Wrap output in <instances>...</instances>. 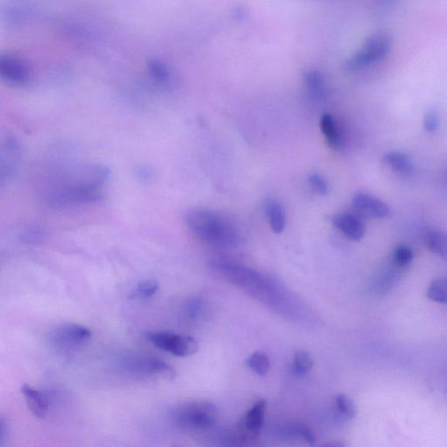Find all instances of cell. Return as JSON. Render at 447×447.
<instances>
[{
	"label": "cell",
	"mask_w": 447,
	"mask_h": 447,
	"mask_svg": "<svg viewBox=\"0 0 447 447\" xmlns=\"http://www.w3.org/2000/svg\"><path fill=\"white\" fill-rule=\"evenodd\" d=\"M185 224L193 235L210 244L232 246L240 241L239 233L235 226L210 210H191L186 213Z\"/></svg>",
	"instance_id": "obj_1"
},
{
	"label": "cell",
	"mask_w": 447,
	"mask_h": 447,
	"mask_svg": "<svg viewBox=\"0 0 447 447\" xmlns=\"http://www.w3.org/2000/svg\"><path fill=\"white\" fill-rule=\"evenodd\" d=\"M218 411L209 402H190L176 407L172 419L185 431H205L211 428L217 420Z\"/></svg>",
	"instance_id": "obj_2"
},
{
	"label": "cell",
	"mask_w": 447,
	"mask_h": 447,
	"mask_svg": "<svg viewBox=\"0 0 447 447\" xmlns=\"http://www.w3.org/2000/svg\"><path fill=\"white\" fill-rule=\"evenodd\" d=\"M122 369L132 378L170 380L176 378L174 368L163 360L149 356H132L122 361Z\"/></svg>",
	"instance_id": "obj_3"
},
{
	"label": "cell",
	"mask_w": 447,
	"mask_h": 447,
	"mask_svg": "<svg viewBox=\"0 0 447 447\" xmlns=\"http://www.w3.org/2000/svg\"><path fill=\"white\" fill-rule=\"evenodd\" d=\"M146 336L156 348L179 358L194 355L199 350V343L192 336L171 331H152Z\"/></svg>",
	"instance_id": "obj_4"
},
{
	"label": "cell",
	"mask_w": 447,
	"mask_h": 447,
	"mask_svg": "<svg viewBox=\"0 0 447 447\" xmlns=\"http://www.w3.org/2000/svg\"><path fill=\"white\" fill-rule=\"evenodd\" d=\"M390 37L383 33L370 37L362 48L347 62V69L356 71L381 61L390 52Z\"/></svg>",
	"instance_id": "obj_5"
},
{
	"label": "cell",
	"mask_w": 447,
	"mask_h": 447,
	"mask_svg": "<svg viewBox=\"0 0 447 447\" xmlns=\"http://www.w3.org/2000/svg\"><path fill=\"white\" fill-rule=\"evenodd\" d=\"M49 345L60 352L78 349L92 338V332L86 327L77 323H63L50 331Z\"/></svg>",
	"instance_id": "obj_6"
},
{
	"label": "cell",
	"mask_w": 447,
	"mask_h": 447,
	"mask_svg": "<svg viewBox=\"0 0 447 447\" xmlns=\"http://www.w3.org/2000/svg\"><path fill=\"white\" fill-rule=\"evenodd\" d=\"M352 205L362 215L375 219H386L390 215L389 206L376 197L368 193H356L352 199Z\"/></svg>",
	"instance_id": "obj_7"
},
{
	"label": "cell",
	"mask_w": 447,
	"mask_h": 447,
	"mask_svg": "<svg viewBox=\"0 0 447 447\" xmlns=\"http://www.w3.org/2000/svg\"><path fill=\"white\" fill-rule=\"evenodd\" d=\"M332 223L347 238L355 241H359L365 235V224L352 213H338L333 217Z\"/></svg>",
	"instance_id": "obj_8"
},
{
	"label": "cell",
	"mask_w": 447,
	"mask_h": 447,
	"mask_svg": "<svg viewBox=\"0 0 447 447\" xmlns=\"http://www.w3.org/2000/svg\"><path fill=\"white\" fill-rule=\"evenodd\" d=\"M21 156V146L13 138L6 139L2 149L1 182L4 183L15 176Z\"/></svg>",
	"instance_id": "obj_9"
},
{
	"label": "cell",
	"mask_w": 447,
	"mask_h": 447,
	"mask_svg": "<svg viewBox=\"0 0 447 447\" xmlns=\"http://www.w3.org/2000/svg\"><path fill=\"white\" fill-rule=\"evenodd\" d=\"M21 392L32 414L37 419H44L48 412V396L42 390L33 388L29 385H23Z\"/></svg>",
	"instance_id": "obj_10"
},
{
	"label": "cell",
	"mask_w": 447,
	"mask_h": 447,
	"mask_svg": "<svg viewBox=\"0 0 447 447\" xmlns=\"http://www.w3.org/2000/svg\"><path fill=\"white\" fill-rule=\"evenodd\" d=\"M0 75L6 81L18 84L26 82L29 78L28 66L19 60L9 57L0 61Z\"/></svg>",
	"instance_id": "obj_11"
},
{
	"label": "cell",
	"mask_w": 447,
	"mask_h": 447,
	"mask_svg": "<svg viewBox=\"0 0 447 447\" xmlns=\"http://www.w3.org/2000/svg\"><path fill=\"white\" fill-rule=\"evenodd\" d=\"M266 403L265 400H259L246 413L244 420L245 429L243 432L250 436H255L262 430L264 423Z\"/></svg>",
	"instance_id": "obj_12"
},
{
	"label": "cell",
	"mask_w": 447,
	"mask_h": 447,
	"mask_svg": "<svg viewBox=\"0 0 447 447\" xmlns=\"http://www.w3.org/2000/svg\"><path fill=\"white\" fill-rule=\"evenodd\" d=\"M320 126L329 146L335 149H341L343 145V133L334 116L328 113L323 114Z\"/></svg>",
	"instance_id": "obj_13"
},
{
	"label": "cell",
	"mask_w": 447,
	"mask_h": 447,
	"mask_svg": "<svg viewBox=\"0 0 447 447\" xmlns=\"http://www.w3.org/2000/svg\"><path fill=\"white\" fill-rule=\"evenodd\" d=\"M265 209L273 232L279 235L284 231L286 215L282 203L275 199H269L266 203Z\"/></svg>",
	"instance_id": "obj_14"
},
{
	"label": "cell",
	"mask_w": 447,
	"mask_h": 447,
	"mask_svg": "<svg viewBox=\"0 0 447 447\" xmlns=\"http://www.w3.org/2000/svg\"><path fill=\"white\" fill-rule=\"evenodd\" d=\"M425 242L427 248L435 255L447 258V233L439 230L426 232Z\"/></svg>",
	"instance_id": "obj_15"
},
{
	"label": "cell",
	"mask_w": 447,
	"mask_h": 447,
	"mask_svg": "<svg viewBox=\"0 0 447 447\" xmlns=\"http://www.w3.org/2000/svg\"><path fill=\"white\" fill-rule=\"evenodd\" d=\"M383 161L396 172L408 173L412 171L413 165L411 160L402 152H390L385 156Z\"/></svg>",
	"instance_id": "obj_16"
},
{
	"label": "cell",
	"mask_w": 447,
	"mask_h": 447,
	"mask_svg": "<svg viewBox=\"0 0 447 447\" xmlns=\"http://www.w3.org/2000/svg\"><path fill=\"white\" fill-rule=\"evenodd\" d=\"M306 85L308 86L310 94L316 99H322L326 95V86L325 79L318 71H309L305 73Z\"/></svg>",
	"instance_id": "obj_17"
},
{
	"label": "cell",
	"mask_w": 447,
	"mask_h": 447,
	"mask_svg": "<svg viewBox=\"0 0 447 447\" xmlns=\"http://www.w3.org/2000/svg\"><path fill=\"white\" fill-rule=\"evenodd\" d=\"M313 365V358L309 353L304 350H298L293 356V373L295 376L305 375L312 369Z\"/></svg>",
	"instance_id": "obj_18"
},
{
	"label": "cell",
	"mask_w": 447,
	"mask_h": 447,
	"mask_svg": "<svg viewBox=\"0 0 447 447\" xmlns=\"http://www.w3.org/2000/svg\"><path fill=\"white\" fill-rule=\"evenodd\" d=\"M427 296L433 302L447 304V279H435L427 290Z\"/></svg>",
	"instance_id": "obj_19"
},
{
	"label": "cell",
	"mask_w": 447,
	"mask_h": 447,
	"mask_svg": "<svg viewBox=\"0 0 447 447\" xmlns=\"http://www.w3.org/2000/svg\"><path fill=\"white\" fill-rule=\"evenodd\" d=\"M246 365L259 376H266L270 370V360L265 353L257 352L246 360Z\"/></svg>",
	"instance_id": "obj_20"
},
{
	"label": "cell",
	"mask_w": 447,
	"mask_h": 447,
	"mask_svg": "<svg viewBox=\"0 0 447 447\" xmlns=\"http://www.w3.org/2000/svg\"><path fill=\"white\" fill-rule=\"evenodd\" d=\"M336 405L338 412L347 419H353L356 415V406L349 396L345 394H339L336 398Z\"/></svg>",
	"instance_id": "obj_21"
},
{
	"label": "cell",
	"mask_w": 447,
	"mask_h": 447,
	"mask_svg": "<svg viewBox=\"0 0 447 447\" xmlns=\"http://www.w3.org/2000/svg\"><path fill=\"white\" fill-rule=\"evenodd\" d=\"M149 73L152 78L154 81L159 83H165L170 80V71L165 63L158 61V60H152L149 62L148 65Z\"/></svg>",
	"instance_id": "obj_22"
},
{
	"label": "cell",
	"mask_w": 447,
	"mask_h": 447,
	"mask_svg": "<svg viewBox=\"0 0 447 447\" xmlns=\"http://www.w3.org/2000/svg\"><path fill=\"white\" fill-rule=\"evenodd\" d=\"M414 257V253L409 246L401 245L399 246L393 252V262L399 268H405L411 264Z\"/></svg>",
	"instance_id": "obj_23"
},
{
	"label": "cell",
	"mask_w": 447,
	"mask_h": 447,
	"mask_svg": "<svg viewBox=\"0 0 447 447\" xmlns=\"http://www.w3.org/2000/svg\"><path fill=\"white\" fill-rule=\"evenodd\" d=\"M159 284L154 280H146L136 286V293L143 299L151 298L158 291Z\"/></svg>",
	"instance_id": "obj_24"
},
{
	"label": "cell",
	"mask_w": 447,
	"mask_h": 447,
	"mask_svg": "<svg viewBox=\"0 0 447 447\" xmlns=\"http://www.w3.org/2000/svg\"><path fill=\"white\" fill-rule=\"evenodd\" d=\"M309 183L318 194L326 195L329 192L328 183L321 175L313 173L309 176Z\"/></svg>",
	"instance_id": "obj_25"
},
{
	"label": "cell",
	"mask_w": 447,
	"mask_h": 447,
	"mask_svg": "<svg viewBox=\"0 0 447 447\" xmlns=\"http://www.w3.org/2000/svg\"><path fill=\"white\" fill-rule=\"evenodd\" d=\"M440 121L439 115L435 111L427 112L425 118H423V127L426 131L435 133L439 129Z\"/></svg>",
	"instance_id": "obj_26"
},
{
	"label": "cell",
	"mask_w": 447,
	"mask_h": 447,
	"mask_svg": "<svg viewBox=\"0 0 447 447\" xmlns=\"http://www.w3.org/2000/svg\"><path fill=\"white\" fill-rule=\"evenodd\" d=\"M42 237V232L35 229H30L23 233V239H24V241L28 243H35L36 241H38V240L41 239Z\"/></svg>",
	"instance_id": "obj_27"
},
{
	"label": "cell",
	"mask_w": 447,
	"mask_h": 447,
	"mask_svg": "<svg viewBox=\"0 0 447 447\" xmlns=\"http://www.w3.org/2000/svg\"><path fill=\"white\" fill-rule=\"evenodd\" d=\"M8 422L6 421V419L1 418L0 419V446H3L5 445L8 438Z\"/></svg>",
	"instance_id": "obj_28"
},
{
	"label": "cell",
	"mask_w": 447,
	"mask_h": 447,
	"mask_svg": "<svg viewBox=\"0 0 447 447\" xmlns=\"http://www.w3.org/2000/svg\"><path fill=\"white\" fill-rule=\"evenodd\" d=\"M140 176L143 179H149L152 176L151 172L147 171L146 168L141 170V172H139Z\"/></svg>",
	"instance_id": "obj_29"
}]
</instances>
